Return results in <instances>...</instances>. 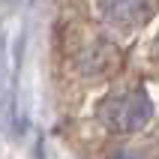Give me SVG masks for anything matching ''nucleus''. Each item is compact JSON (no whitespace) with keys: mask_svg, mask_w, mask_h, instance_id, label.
<instances>
[{"mask_svg":"<svg viewBox=\"0 0 159 159\" xmlns=\"http://www.w3.org/2000/svg\"><path fill=\"white\" fill-rule=\"evenodd\" d=\"M153 114V105L144 90H123V93H111L108 99H102L99 105V120L105 129L117 135L138 132Z\"/></svg>","mask_w":159,"mask_h":159,"instance_id":"nucleus-1","label":"nucleus"},{"mask_svg":"<svg viewBox=\"0 0 159 159\" xmlns=\"http://www.w3.org/2000/svg\"><path fill=\"white\" fill-rule=\"evenodd\" d=\"M102 15L117 27H144L153 15V0H99Z\"/></svg>","mask_w":159,"mask_h":159,"instance_id":"nucleus-2","label":"nucleus"},{"mask_svg":"<svg viewBox=\"0 0 159 159\" xmlns=\"http://www.w3.org/2000/svg\"><path fill=\"white\" fill-rule=\"evenodd\" d=\"M111 159H132V156H129V153H114Z\"/></svg>","mask_w":159,"mask_h":159,"instance_id":"nucleus-3","label":"nucleus"},{"mask_svg":"<svg viewBox=\"0 0 159 159\" xmlns=\"http://www.w3.org/2000/svg\"><path fill=\"white\" fill-rule=\"evenodd\" d=\"M156 51H159V39H156Z\"/></svg>","mask_w":159,"mask_h":159,"instance_id":"nucleus-4","label":"nucleus"}]
</instances>
